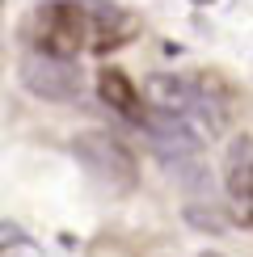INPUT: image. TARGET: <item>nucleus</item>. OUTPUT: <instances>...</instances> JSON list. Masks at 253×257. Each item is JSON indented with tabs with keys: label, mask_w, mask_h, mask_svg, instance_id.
<instances>
[{
	"label": "nucleus",
	"mask_w": 253,
	"mask_h": 257,
	"mask_svg": "<svg viewBox=\"0 0 253 257\" xmlns=\"http://www.w3.org/2000/svg\"><path fill=\"white\" fill-rule=\"evenodd\" d=\"M194 257H224V253H194Z\"/></svg>",
	"instance_id": "nucleus-9"
},
{
	"label": "nucleus",
	"mask_w": 253,
	"mask_h": 257,
	"mask_svg": "<svg viewBox=\"0 0 253 257\" xmlns=\"http://www.w3.org/2000/svg\"><path fill=\"white\" fill-rule=\"evenodd\" d=\"M224 190L228 211L240 228L253 232V135H236L224 152Z\"/></svg>",
	"instance_id": "nucleus-5"
},
{
	"label": "nucleus",
	"mask_w": 253,
	"mask_h": 257,
	"mask_svg": "<svg viewBox=\"0 0 253 257\" xmlns=\"http://www.w3.org/2000/svg\"><path fill=\"white\" fill-rule=\"evenodd\" d=\"M17 72H21V89L34 93L38 101H76L84 93V76H80L76 59H59V55L30 51Z\"/></svg>",
	"instance_id": "nucleus-4"
},
{
	"label": "nucleus",
	"mask_w": 253,
	"mask_h": 257,
	"mask_svg": "<svg viewBox=\"0 0 253 257\" xmlns=\"http://www.w3.org/2000/svg\"><path fill=\"white\" fill-rule=\"evenodd\" d=\"M97 97L110 105L114 114H122V118H131V122H144V93L135 89V80L126 76L122 68H101L97 72Z\"/></svg>",
	"instance_id": "nucleus-7"
},
{
	"label": "nucleus",
	"mask_w": 253,
	"mask_h": 257,
	"mask_svg": "<svg viewBox=\"0 0 253 257\" xmlns=\"http://www.w3.org/2000/svg\"><path fill=\"white\" fill-rule=\"evenodd\" d=\"M140 34V17L126 13L122 5H105V0H89V51H118Z\"/></svg>",
	"instance_id": "nucleus-6"
},
{
	"label": "nucleus",
	"mask_w": 253,
	"mask_h": 257,
	"mask_svg": "<svg viewBox=\"0 0 253 257\" xmlns=\"http://www.w3.org/2000/svg\"><path fill=\"white\" fill-rule=\"evenodd\" d=\"M26 34L42 55L76 59L80 51H89V5L84 0H42L30 13Z\"/></svg>",
	"instance_id": "nucleus-2"
},
{
	"label": "nucleus",
	"mask_w": 253,
	"mask_h": 257,
	"mask_svg": "<svg viewBox=\"0 0 253 257\" xmlns=\"http://www.w3.org/2000/svg\"><path fill=\"white\" fill-rule=\"evenodd\" d=\"M0 257H42V244L30 236L26 228L0 219Z\"/></svg>",
	"instance_id": "nucleus-8"
},
{
	"label": "nucleus",
	"mask_w": 253,
	"mask_h": 257,
	"mask_svg": "<svg viewBox=\"0 0 253 257\" xmlns=\"http://www.w3.org/2000/svg\"><path fill=\"white\" fill-rule=\"evenodd\" d=\"M156 110H169L203 135H219L228 126V93L207 76H156L148 84Z\"/></svg>",
	"instance_id": "nucleus-1"
},
{
	"label": "nucleus",
	"mask_w": 253,
	"mask_h": 257,
	"mask_svg": "<svg viewBox=\"0 0 253 257\" xmlns=\"http://www.w3.org/2000/svg\"><path fill=\"white\" fill-rule=\"evenodd\" d=\"M72 156L80 160V169L110 194H131L140 186V165L135 152L110 131H80L72 139Z\"/></svg>",
	"instance_id": "nucleus-3"
}]
</instances>
